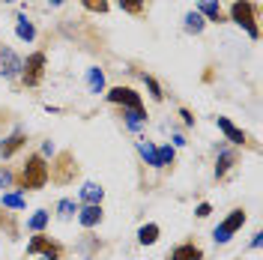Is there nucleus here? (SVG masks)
Returning a JSON list of instances; mask_svg holds the SVG:
<instances>
[{"label": "nucleus", "mask_w": 263, "mask_h": 260, "mask_svg": "<svg viewBox=\"0 0 263 260\" xmlns=\"http://www.w3.org/2000/svg\"><path fill=\"white\" fill-rule=\"evenodd\" d=\"M18 189H24V192H36V189H42L45 182H48V164L42 156H30L27 164L21 168V174H18Z\"/></svg>", "instance_id": "f257e3e1"}, {"label": "nucleus", "mask_w": 263, "mask_h": 260, "mask_svg": "<svg viewBox=\"0 0 263 260\" xmlns=\"http://www.w3.org/2000/svg\"><path fill=\"white\" fill-rule=\"evenodd\" d=\"M230 18H233L239 27H246V30L251 33V39L260 36L257 24H254V3H248V0H233V6H230Z\"/></svg>", "instance_id": "f03ea898"}, {"label": "nucleus", "mask_w": 263, "mask_h": 260, "mask_svg": "<svg viewBox=\"0 0 263 260\" xmlns=\"http://www.w3.org/2000/svg\"><path fill=\"white\" fill-rule=\"evenodd\" d=\"M75 174H78V164H75V156H72V153H60L57 162L51 164V171H48V177L54 179V182H60V185L72 182Z\"/></svg>", "instance_id": "7ed1b4c3"}, {"label": "nucleus", "mask_w": 263, "mask_h": 260, "mask_svg": "<svg viewBox=\"0 0 263 260\" xmlns=\"http://www.w3.org/2000/svg\"><path fill=\"white\" fill-rule=\"evenodd\" d=\"M242 225H246V210H233V212L228 215V218H224V221H221V225L215 228L213 239H215V243H228L230 236H233L236 230L242 228Z\"/></svg>", "instance_id": "20e7f679"}, {"label": "nucleus", "mask_w": 263, "mask_h": 260, "mask_svg": "<svg viewBox=\"0 0 263 260\" xmlns=\"http://www.w3.org/2000/svg\"><path fill=\"white\" fill-rule=\"evenodd\" d=\"M21 75H24V84H27V87H36V84L42 81V75H45V54H42V51L30 54L27 63L21 66Z\"/></svg>", "instance_id": "39448f33"}, {"label": "nucleus", "mask_w": 263, "mask_h": 260, "mask_svg": "<svg viewBox=\"0 0 263 260\" xmlns=\"http://www.w3.org/2000/svg\"><path fill=\"white\" fill-rule=\"evenodd\" d=\"M108 99L114 102V105H123V108H129V111H138V108H144L141 105V96L129 90V87H114V90H108Z\"/></svg>", "instance_id": "423d86ee"}, {"label": "nucleus", "mask_w": 263, "mask_h": 260, "mask_svg": "<svg viewBox=\"0 0 263 260\" xmlns=\"http://www.w3.org/2000/svg\"><path fill=\"white\" fill-rule=\"evenodd\" d=\"M27 254H45V257H60V245L51 243L48 236H33L27 243Z\"/></svg>", "instance_id": "0eeeda50"}, {"label": "nucleus", "mask_w": 263, "mask_h": 260, "mask_svg": "<svg viewBox=\"0 0 263 260\" xmlns=\"http://www.w3.org/2000/svg\"><path fill=\"white\" fill-rule=\"evenodd\" d=\"M21 60H18V54L12 48H3L0 51V75L3 78H15L18 72H21Z\"/></svg>", "instance_id": "6e6552de"}, {"label": "nucleus", "mask_w": 263, "mask_h": 260, "mask_svg": "<svg viewBox=\"0 0 263 260\" xmlns=\"http://www.w3.org/2000/svg\"><path fill=\"white\" fill-rule=\"evenodd\" d=\"M171 260H203V251L195 243H182L171 251Z\"/></svg>", "instance_id": "1a4fd4ad"}, {"label": "nucleus", "mask_w": 263, "mask_h": 260, "mask_svg": "<svg viewBox=\"0 0 263 260\" xmlns=\"http://www.w3.org/2000/svg\"><path fill=\"white\" fill-rule=\"evenodd\" d=\"M78 221H81L84 228H96L99 221H102V207L99 203H87L84 210H78Z\"/></svg>", "instance_id": "9d476101"}, {"label": "nucleus", "mask_w": 263, "mask_h": 260, "mask_svg": "<svg viewBox=\"0 0 263 260\" xmlns=\"http://www.w3.org/2000/svg\"><path fill=\"white\" fill-rule=\"evenodd\" d=\"M215 123H218V129L228 135V141H233V144H246V132L236 129V126L230 123L228 117H215Z\"/></svg>", "instance_id": "9b49d317"}, {"label": "nucleus", "mask_w": 263, "mask_h": 260, "mask_svg": "<svg viewBox=\"0 0 263 260\" xmlns=\"http://www.w3.org/2000/svg\"><path fill=\"white\" fill-rule=\"evenodd\" d=\"M24 141H27V135H24V132H15L12 138H6V141L0 144V156H3V159H9V156H15L18 150L24 146Z\"/></svg>", "instance_id": "f8f14e48"}, {"label": "nucleus", "mask_w": 263, "mask_h": 260, "mask_svg": "<svg viewBox=\"0 0 263 260\" xmlns=\"http://www.w3.org/2000/svg\"><path fill=\"white\" fill-rule=\"evenodd\" d=\"M197 9H200V15H206L210 21H224V12H221L218 0H200Z\"/></svg>", "instance_id": "ddd939ff"}, {"label": "nucleus", "mask_w": 263, "mask_h": 260, "mask_svg": "<svg viewBox=\"0 0 263 260\" xmlns=\"http://www.w3.org/2000/svg\"><path fill=\"white\" fill-rule=\"evenodd\" d=\"M102 195H105V192L99 189L96 182H87L81 189V200H87V203H102Z\"/></svg>", "instance_id": "4468645a"}, {"label": "nucleus", "mask_w": 263, "mask_h": 260, "mask_svg": "<svg viewBox=\"0 0 263 260\" xmlns=\"http://www.w3.org/2000/svg\"><path fill=\"white\" fill-rule=\"evenodd\" d=\"M156 239H159V225H144L138 230V243L141 245H153Z\"/></svg>", "instance_id": "2eb2a0df"}, {"label": "nucleus", "mask_w": 263, "mask_h": 260, "mask_svg": "<svg viewBox=\"0 0 263 260\" xmlns=\"http://www.w3.org/2000/svg\"><path fill=\"white\" fill-rule=\"evenodd\" d=\"M233 164H236V156H233V153H221V156H218V168H215V177L218 179L228 177V171Z\"/></svg>", "instance_id": "dca6fc26"}, {"label": "nucleus", "mask_w": 263, "mask_h": 260, "mask_svg": "<svg viewBox=\"0 0 263 260\" xmlns=\"http://www.w3.org/2000/svg\"><path fill=\"white\" fill-rule=\"evenodd\" d=\"M87 84H90L93 93H102V90H105V75H102V69H90V72H87Z\"/></svg>", "instance_id": "f3484780"}, {"label": "nucleus", "mask_w": 263, "mask_h": 260, "mask_svg": "<svg viewBox=\"0 0 263 260\" xmlns=\"http://www.w3.org/2000/svg\"><path fill=\"white\" fill-rule=\"evenodd\" d=\"M15 33H18V39H24V42H30L33 36H36V27H33L30 21H27V18L21 15V18H18V27H15Z\"/></svg>", "instance_id": "a211bd4d"}, {"label": "nucleus", "mask_w": 263, "mask_h": 260, "mask_svg": "<svg viewBox=\"0 0 263 260\" xmlns=\"http://www.w3.org/2000/svg\"><path fill=\"white\" fill-rule=\"evenodd\" d=\"M141 156L147 159V164H153V168H159V150L153 144H147V141H141Z\"/></svg>", "instance_id": "6ab92c4d"}, {"label": "nucleus", "mask_w": 263, "mask_h": 260, "mask_svg": "<svg viewBox=\"0 0 263 260\" xmlns=\"http://www.w3.org/2000/svg\"><path fill=\"white\" fill-rule=\"evenodd\" d=\"M185 30L200 33L203 30V15H200V12H189V15H185Z\"/></svg>", "instance_id": "aec40b11"}, {"label": "nucleus", "mask_w": 263, "mask_h": 260, "mask_svg": "<svg viewBox=\"0 0 263 260\" xmlns=\"http://www.w3.org/2000/svg\"><path fill=\"white\" fill-rule=\"evenodd\" d=\"M45 225H48V212H42V210H39L30 221H27V228H30V230H42Z\"/></svg>", "instance_id": "412c9836"}, {"label": "nucleus", "mask_w": 263, "mask_h": 260, "mask_svg": "<svg viewBox=\"0 0 263 260\" xmlns=\"http://www.w3.org/2000/svg\"><path fill=\"white\" fill-rule=\"evenodd\" d=\"M120 6L126 12H132V15H141L144 12V0H120Z\"/></svg>", "instance_id": "4be33fe9"}, {"label": "nucleus", "mask_w": 263, "mask_h": 260, "mask_svg": "<svg viewBox=\"0 0 263 260\" xmlns=\"http://www.w3.org/2000/svg\"><path fill=\"white\" fill-rule=\"evenodd\" d=\"M144 120H147V114H144V108H138V111H129V114H126V123H129L132 129H138V126H141Z\"/></svg>", "instance_id": "5701e85b"}, {"label": "nucleus", "mask_w": 263, "mask_h": 260, "mask_svg": "<svg viewBox=\"0 0 263 260\" xmlns=\"http://www.w3.org/2000/svg\"><path fill=\"white\" fill-rule=\"evenodd\" d=\"M81 3L90 12H108V0H81Z\"/></svg>", "instance_id": "b1692460"}, {"label": "nucleus", "mask_w": 263, "mask_h": 260, "mask_svg": "<svg viewBox=\"0 0 263 260\" xmlns=\"http://www.w3.org/2000/svg\"><path fill=\"white\" fill-rule=\"evenodd\" d=\"M57 210H60V218H72V215H75V200H60V203H57Z\"/></svg>", "instance_id": "393cba45"}, {"label": "nucleus", "mask_w": 263, "mask_h": 260, "mask_svg": "<svg viewBox=\"0 0 263 260\" xmlns=\"http://www.w3.org/2000/svg\"><path fill=\"white\" fill-rule=\"evenodd\" d=\"M3 207H9V210H21V207H24V197L21 195H3Z\"/></svg>", "instance_id": "a878e982"}, {"label": "nucleus", "mask_w": 263, "mask_h": 260, "mask_svg": "<svg viewBox=\"0 0 263 260\" xmlns=\"http://www.w3.org/2000/svg\"><path fill=\"white\" fill-rule=\"evenodd\" d=\"M167 164H174V150L171 146H162L159 150V168H167Z\"/></svg>", "instance_id": "bb28decb"}, {"label": "nucleus", "mask_w": 263, "mask_h": 260, "mask_svg": "<svg viewBox=\"0 0 263 260\" xmlns=\"http://www.w3.org/2000/svg\"><path fill=\"white\" fill-rule=\"evenodd\" d=\"M144 81H147V87H149V93H153V99H162V96H164V93H162V87H159V84L153 81L149 75H144Z\"/></svg>", "instance_id": "cd10ccee"}, {"label": "nucleus", "mask_w": 263, "mask_h": 260, "mask_svg": "<svg viewBox=\"0 0 263 260\" xmlns=\"http://www.w3.org/2000/svg\"><path fill=\"white\" fill-rule=\"evenodd\" d=\"M9 182H12V174H9V171L3 168V171H0V189H6Z\"/></svg>", "instance_id": "c85d7f7f"}, {"label": "nucleus", "mask_w": 263, "mask_h": 260, "mask_svg": "<svg viewBox=\"0 0 263 260\" xmlns=\"http://www.w3.org/2000/svg\"><path fill=\"white\" fill-rule=\"evenodd\" d=\"M197 218H206V215H210V212H213V207H210V203H200V207H197Z\"/></svg>", "instance_id": "c756f323"}, {"label": "nucleus", "mask_w": 263, "mask_h": 260, "mask_svg": "<svg viewBox=\"0 0 263 260\" xmlns=\"http://www.w3.org/2000/svg\"><path fill=\"white\" fill-rule=\"evenodd\" d=\"M51 3H54V6H60V3H63V0H51Z\"/></svg>", "instance_id": "7c9ffc66"}, {"label": "nucleus", "mask_w": 263, "mask_h": 260, "mask_svg": "<svg viewBox=\"0 0 263 260\" xmlns=\"http://www.w3.org/2000/svg\"><path fill=\"white\" fill-rule=\"evenodd\" d=\"M0 3H9V0H0Z\"/></svg>", "instance_id": "2f4dec72"}, {"label": "nucleus", "mask_w": 263, "mask_h": 260, "mask_svg": "<svg viewBox=\"0 0 263 260\" xmlns=\"http://www.w3.org/2000/svg\"><path fill=\"white\" fill-rule=\"evenodd\" d=\"M45 260H54V257H45Z\"/></svg>", "instance_id": "473e14b6"}]
</instances>
